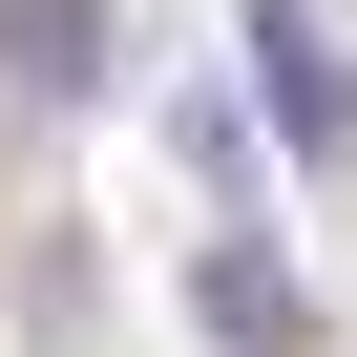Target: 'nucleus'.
Masks as SVG:
<instances>
[{"mask_svg": "<svg viewBox=\"0 0 357 357\" xmlns=\"http://www.w3.org/2000/svg\"><path fill=\"white\" fill-rule=\"evenodd\" d=\"M0 63H22V105H84L105 84V0H0Z\"/></svg>", "mask_w": 357, "mask_h": 357, "instance_id": "nucleus-3", "label": "nucleus"}, {"mask_svg": "<svg viewBox=\"0 0 357 357\" xmlns=\"http://www.w3.org/2000/svg\"><path fill=\"white\" fill-rule=\"evenodd\" d=\"M252 63H273V126H294V168H357V63H336L315 22H252Z\"/></svg>", "mask_w": 357, "mask_h": 357, "instance_id": "nucleus-1", "label": "nucleus"}, {"mask_svg": "<svg viewBox=\"0 0 357 357\" xmlns=\"http://www.w3.org/2000/svg\"><path fill=\"white\" fill-rule=\"evenodd\" d=\"M190 294H211V336H231V357H315V294H294V273H273L252 231H231V252H211Z\"/></svg>", "mask_w": 357, "mask_h": 357, "instance_id": "nucleus-2", "label": "nucleus"}]
</instances>
